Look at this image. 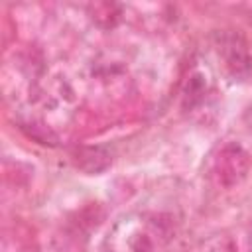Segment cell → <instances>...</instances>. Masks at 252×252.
<instances>
[{
    "mask_svg": "<svg viewBox=\"0 0 252 252\" xmlns=\"http://www.w3.org/2000/svg\"><path fill=\"white\" fill-rule=\"evenodd\" d=\"M217 51L224 67L234 77L252 73V43L238 32H222L217 37Z\"/></svg>",
    "mask_w": 252,
    "mask_h": 252,
    "instance_id": "obj_2",
    "label": "cell"
},
{
    "mask_svg": "<svg viewBox=\"0 0 252 252\" xmlns=\"http://www.w3.org/2000/svg\"><path fill=\"white\" fill-rule=\"evenodd\" d=\"M205 77L201 73H193L189 77V81L185 83V91H183V104L193 108L195 104H199L203 100V94H205Z\"/></svg>",
    "mask_w": 252,
    "mask_h": 252,
    "instance_id": "obj_5",
    "label": "cell"
},
{
    "mask_svg": "<svg viewBox=\"0 0 252 252\" xmlns=\"http://www.w3.org/2000/svg\"><path fill=\"white\" fill-rule=\"evenodd\" d=\"M252 167L250 154L236 142L222 144L211 159V177L222 189L240 185Z\"/></svg>",
    "mask_w": 252,
    "mask_h": 252,
    "instance_id": "obj_1",
    "label": "cell"
},
{
    "mask_svg": "<svg viewBox=\"0 0 252 252\" xmlns=\"http://www.w3.org/2000/svg\"><path fill=\"white\" fill-rule=\"evenodd\" d=\"M91 18L100 28H114L120 20V8L116 4L100 2V4L91 6Z\"/></svg>",
    "mask_w": 252,
    "mask_h": 252,
    "instance_id": "obj_4",
    "label": "cell"
},
{
    "mask_svg": "<svg viewBox=\"0 0 252 252\" xmlns=\"http://www.w3.org/2000/svg\"><path fill=\"white\" fill-rule=\"evenodd\" d=\"M244 120H246V124H248V128L252 130V106L246 110V114H244Z\"/></svg>",
    "mask_w": 252,
    "mask_h": 252,
    "instance_id": "obj_6",
    "label": "cell"
},
{
    "mask_svg": "<svg viewBox=\"0 0 252 252\" xmlns=\"http://www.w3.org/2000/svg\"><path fill=\"white\" fill-rule=\"evenodd\" d=\"M73 161L81 171H85L89 175H96L110 167L112 152L104 146H81L75 150Z\"/></svg>",
    "mask_w": 252,
    "mask_h": 252,
    "instance_id": "obj_3",
    "label": "cell"
}]
</instances>
